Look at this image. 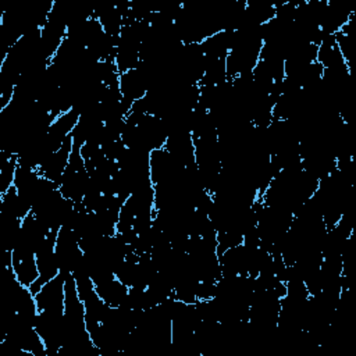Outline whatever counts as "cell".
<instances>
[{
    "label": "cell",
    "instance_id": "cell-7",
    "mask_svg": "<svg viewBox=\"0 0 356 356\" xmlns=\"http://www.w3.org/2000/svg\"><path fill=\"white\" fill-rule=\"evenodd\" d=\"M228 81L227 76V68H225V58H217V60H210L203 76L199 82V86H217L222 82Z\"/></svg>",
    "mask_w": 356,
    "mask_h": 356
},
{
    "label": "cell",
    "instance_id": "cell-1",
    "mask_svg": "<svg viewBox=\"0 0 356 356\" xmlns=\"http://www.w3.org/2000/svg\"><path fill=\"white\" fill-rule=\"evenodd\" d=\"M150 181L153 185L179 179L185 167L179 164L164 147L150 152Z\"/></svg>",
    "mask_w": 356,
    "mask_h": 356
},
{
    "label": "cell",
    "instance_id": "cell-6",
    "mask_svg": "<svg viewBox=\"0 0 356 356\" xmlns=\"http://www.w3.org/2000/svg\"><path fill=\"white\" fill-rule=\"evenodd\" d=\"M96 292L100 296V299L111 306V307H118L124 303L127 295H128V286L122 284L118 278H111L106 282H102L96 285Z\"/></svg>",
    "mask_w": 356,
    "mask_h": 356
},
{
    "label": "cell",
    "instance_id": "cell-4",
    "mask_svg": "<svg viewBox=\"0 0 356 356\" xmlns=\"http://www.w3.org/2000/svg\"><path fill=\"white\" fill-rule=\"evenodd\" d=\"M13 263L11 268L14 273V277L25 286H31L36 278L39 277L36 256L33 252H29L26 249L15 246L13 250Z\"/></svg>",
    "mask_w": 356,
    "mask_h": 356
},
{
    "label": "cell",
    "instance_id": "cell-5",
    "mask_svg": "<svg viewBox=\"0 0 356 356\" xmlns=\"http://www.w3.org/2000/svg\"><path fill=\"white\" fill-rule=\"evenodd\" d=\"M32 211V206L26 202L13 185L8 191L0 195V213L22 220Z\"/></svg>",
    "mask_w": 356,
    "mask_h": 356
},
{
    "label": "cell",
    "instance_id": "cell-3",
    "mask_svg": "<svg viewBox=\"0 0 356 356\" xmlns=\"http://www.w3.org/2000/svg\"><path fill=\"white\" fill-rule=\"evenodd\" d=\"M72 136L68 135L65 138V140L63 142V145L53 153H50L42 163L38 167V172L56 182V184H60L61 181V177L63 174L67 170V165H68V160H70V154L72 152Z\"/></svg>",
    "mask_w": 356,
    "mask_h": 356
},
{
    "label": "cell",
    "instance_id": "cell-8",
    "mask_svg": "<svg viewBox=\"0 0 356 356\" xmlns=\"http://www.w3.org/2000/svg\"><path fill=\"white\" fill-rule=\"evenodd\" d=\"M243 242V235L236 231H221L217 232V248L216 253L220 257L225 250L235 248Z\"/></svg>",
    "mask_w": 356,
    "mask_h": 356
},
{
    "label": "cell",
    "instance_id": "cell-2",
    "mask_svg": "<svg viewBox=\"0 0 356 356\" xmlns=\"http://www.w3.org/2000/svg\"><path fill=\"white\" fill-rule=\"evenodd\" d=\"M70 271H60L57 277L46 282L42 289L35 295L39 312H58L64 313V284L65 275Z\"/></svg>",
    "mask_w": 356,
    "mask_h": 356
}]
</instances>
